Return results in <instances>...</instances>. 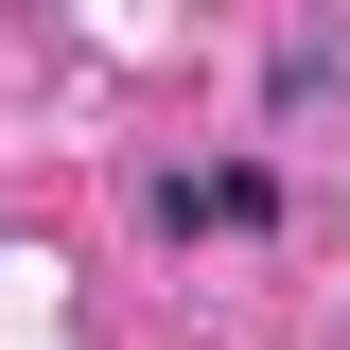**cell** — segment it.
I'll return each mask as SVG.
<instances>
[{"instance_id": "6da1fadb", "label": "cell", "mask_w": 350, "mask_h": 350, "mask_svg": "<svg viewBox=\"0 0 350 350\" xmlns=\"http://www.w3.org/2000/svg\"><path fill=\"white\" fill-rule=\"evenodd\" d=\"M280 211V175L262 158H211V175H158V228H262Z\"/></svg>"}]
</instances>
